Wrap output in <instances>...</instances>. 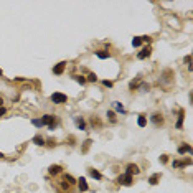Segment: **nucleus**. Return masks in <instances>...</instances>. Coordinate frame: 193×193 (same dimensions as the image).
I'll use <instances>...</instances> for the list:
<instances>
[{"label":"nucleus","instance_id":"1","mask_svg":"<svg viewBox=\"0 0 193 193\" xmlns=\"http://www.w3.org/2000/svg\"><path fill=\"white\" fill-rule=\"evenodd\" d=\"M41 122L43 125H48V129L50 130H55L56 127H58V117L55 116V114H45V116L41 117Z\"/></svg>","mask_w":193,"mask_h":193},{"label":"nucleus","instance_id":"2","mask_svg":"<svg viewBox=\"0 0 193 193\" xmlns=\"http://www.w3.org/2000/svg\"><path fill=\"white\" fill-rule=\"evenodd\" d=\"M117 183L119 185H124V187H130L134 183V180H132V175H129V173H122L117 177Z\"/></svg>","mask_w":193,"mask_h":193},{"label":"nucleus","instance_id":"3","mask_svg":"<svg viewBox=\"0 0 193 193\" xmlns=\"http://www.w3.org/2000/svg\"><path fill=\"white\" fill-rule=\"evenodd\" d=\"M50 99H51V102H55V104H64L68 101V96L63 94V93H53Z\"/></svg>","mask_w":193,"mask_h":193},{"label":"nucleus","instance_id":"4","mask_svg":"<svg viewBox=\"0 0 193 193\" xmlns=\"http://www.w3.org/2000/svg\"><path fill=\"white\" fill-rule=\"evenodd\" d=\"M64 68H66V61H60L58 64H55V66H53V74H56V76L63 74L64 73Z\"/></svg>","mask_w":193,"mask_h":193},{"label":"nucleus","instance_id":"5","mask_svg":"<svg viewBox=\"0 0 193 193\" xmlns=\"http://www.w3.org/2000/svg\"><path fill=\"white\" fill-rule=\"evenodd\" d=\"M139 172H140L139 165H135V164H127L125 165V173H129V175H139Z\"/></svg>","mask_w":193,"mask_h":193},{"label":"nucleus","instance_id":"6","mask_svg":"<svg viewBox=\"0 0 193 193\" xmlns=\"http://www.w3.org/2000/svg\"><path fill=\"white\" fill-rule=\"evenodd\" d=\"M150 55H152V46H145V48H142V51H139V53H137V58L139 60H145Z\"/></svg>","mask_w":193,"mask_h":193},{"label":"nucleus","instance_id":"7","mask_svg":"<svg viewBox=\"0 0 193 193\" xmlns=\"http://www.w3.org/2000/svg\"><path fill=\"white\" fill-rule=\"evenodd\" d=\"M76 183H78V187H79V191L84 193V191L89 190V185H87V182H86V178H84V177H79Z\"/></svg>","mask_w":193,"mask_h":193},{"label":"nucleus","instance_id":"8","mask_svg":"<svg viewBox=\"0 0 193 193\" xmlns=\"http://www.w3.org/2000/svg\"><path fill=\"white\" fill-rule=\"evenodd\" d=\"M61 172H63L61 165H50V167H48V173H50L51 177H56V175H60Z\"/></svg>","mask_w":193,"mask_h":193},{"label":"nucleus","instance_id":"9","mask_svg":"<svg viewBox=\"0 0 193 193\" xmlns=\"http://www.w3.org/2000/svg\"><path fill=\"white\" fill-rule=\"evenodd\" d=\"M74 124H76V127L79 130H86L87 129V124H86L84 117H74Z\"/></svg>","mask_w":193,"mask_h":193},{"label":"nucleus","instance_id":"10","mask_svg":"<svg viewBox=\"0 0 193 193\" xmlns=\"http://www.w3.org/2000/svg\"><path fill=\"white\" fill-rule=\"evenodd\" d=\"M191 164V160L190 159H187L185 162H180V160H173V168H183V167H187V165H190Z\"/></svg>","mask_w":193,"mask_h":193},{"label":"nucleus","instance_id":"11","mask_svg":"<svg viewBox=\"0 0 193 193\" xmlns=\"http://www.w3.org/2000/svg\"><path fill=\"white\" fill-rule=\"evenodd\" d=\"M112 106L116 107V111H117V112H121V114H127L125 107L122 106V102H119V101H114V102H112Z\"/></svg>","mask_w":193,"mask_h":193},{"label":"nucleus","instance_id":"12","mask_svg":"<svg viewBox=\"0 0 193 193\" xmlns=\"http://www.w3.org/2000/svg\"><path fill=\"white\" fill-rule=\"evenodd\" d=\"M191 152H193V150H191V145H190V144H183V145L178 149V153H180V155H182V153H191Z\"/></svg>","mask_w":193,"mask_h":193},{"label":"nucleus","instance_id":"13","mask_svg":"<svg viewBox=\"0 0 193 193\" xmlns=\"http://www.w3.org/2000/svg\"><path fill=\"white\" fill-rule=\"evenodd\" d=\"M64 182H66L68 185H76L78 178H74L73 175H69V173H64Z\"/></svg>","mask_w":193,"mask_h":193},{"label":"nucleus","instance_id":"14","mask_svg":"<svg viewBox=\"0 0 193 193\" xmlns=\"http://www.w3.org/2000/svg\"><path fill=\"white\" fill-rule=\"evenodd\" d=\"M140 78H142V76H137L134 81H130V84H129V89H130V91H135V89L139 87V84H140Z\"/></svg>","mask_w":193,"mask_h":193},{"label":"nucleus","instance_id":"15","mask_svg":"<svg viewBox=\"0 0 193 193\" xmlns=\"http://www.w3.org/2000/svg\"><path fill=\"white\" fill-rule=\"evenodd\" d=\"M91 125H93L94 129H101V127H102V122H101L96 116H93L91 117Z\"/></svg>","mask_w":193,"mask_h":193},{"label":"nucleus","instance_id":"16","mask_svg":"<svg viewBox=\"0 0 193 193\" xmlns=\"http://www.w3.org/2000/svg\"><path fill=\"white\" fill-rule=\"evenodd\" d=\"M152 122H153V124H157V125H160L162 122H164V117H162V114H159V112L153 114V116H152Z\"/></svg>","mask_w":193,"mask_h":193},{"label":"nucleus","instance_id":"17","mask_svg":"<svg viewBox=\"0 0 193 193\" xmlns=\"http://www.w3.org/2000/svg\"><path fill=\"white\" fill-rule=\"evenodd\" d=\"M183 116H185V111H183V109H180V117H178L177 124H175L177 129H182V127H183Z\"/></svg>","mask_w":193,"mask_h":193},{"label":"nucleus","instance_id":"18","mask_svg":"<svg viewBox=\"0 0 193 193\" xmlns=\"http://www.w3.org/2000/svg\"><path fill=\"white\" fill-rule=\"evenodd\" d=\"M89 175H91L94 180H102V173L98 172V170H94V168H89Z\"/></svg>","mask_w":193,"mask_h":193},{"label":"nucleus","instance_id":"19","mask_svg":"<svg viewBox=\"0 0 193 193\" xmlns=\"http://www.w3.org/2000/svg\"><path fill=\"white\" fill-rule=\"evenodd\" d=\"M159 180H160V173L150 175V178H149V183H150V185H159Z\"/></svg>","mask_w":193,"mask_h":193},{"label":"nucleus","instance_id":"20","mask_svg":"<svg viewBox=\"0 0 193 193\" xmlns=\"http://www.w3.org/2000/svg\"><path fill=\"white\" fill-rule=\"evenodd\" d=\"M71 78H73V79H76L81 86H86V83H87V81H86V78H84V76H81V74H74V76H71Z\"/></svg>","mask_w":193,"mask_h":193},{"label":"nucleus","instance_id":"21","mask_svg":"<svg viewBox=\"0 0 193 193\" xmlns=\"http://www.w3.org/2000/svg\"><path fill=\"white\" fill-rule=\"evenodd\" d=\"M107 121L111 122V124H116L117 122V117H116V112L114 111H107Z\"/></svg>","mask_w":193,"mask_h":193},{"label":"nucleus","instance_id":"22","mask_svg":"<svg viewBox=\"0 0 193 193\" xmlns=\"http://www.w3.org/2000/svg\"><path fill=\"white\" fill-rule=\"evenodd\" d=\"M33 144H37V145L43 147V145H45V139H43L41 135H35V137H33Z\"/></svg>","mask_w":193,"mask_h":193},{"label":"nucleus","instance_id":"23","mask_svg":"<svg viewBox=\"0 0 193 193\" xmlns=\"http://www.w3.org/2000/svg\"><path fill=\"white\" fill-rule=\"evenodd\" d=\"M96 56H98L99 60H107L111 55H109L107 51H96Z\"/></svg>","mask_w":193,"mask_h":193},{"label":"nucleus","instance_id":"24","mask_svg":"<svg viewBox=\"0 0 193 193\" xmlns=\"http://www.w3.org/2000/svg\"><path fill=\"white\" fill-rule=\"evenodd\" d=\"M132 46L134 48H140V46H142V40H140V37H134L132 38Z\"/></svg>","mask_w":193,"mask_h":193},{"label":"nucleus","instance_id":"25","mask_svg":"<svg viewBox=\"0 0 193 193\" xmlns=\"http://www.w3.org/2000/svg\"><path fill=\"white\" fill-rule=\"evenodd\" d=\"M91 144H93V140H91V139H87L86 142H84V145H83V149H81V152H83V153H86L87 150H89Z\"/></svg>","mask_w":193,"mask_h":193},{"label":"nucleus","instance_id":"26","mask_svg":"<svg viewBox=\"0 0 193 193\" xmlns=\"http://www.w3.org/2000/svg\"><path fill=\"white\" fill-rule=\"evenodd\" d=\"M137 124H139L140 127H145V125H147V119H145V116H139V117H137Z\"/></svg>","mask_w":193,"mask_h":193},{"label":"nucleus","instance_id":"27","mask_svg":"<svg viewBox=\"0 0 193 193\" xmlns=\"http://www.w3.org/2000/svg\"><path fill=\"white\" fill-rule=\"evenodd\" d=\"M86 81L87 83H98V76H96L94 73H89V74H87V78H86Z\"/></svg>","mask_w":193,"mask_h":193},{"label":"nucleus","instance_id":"28","mask_svg":"<svg viewBox=\"0 0 193 193\" xmlns=\"http://www.w3.org/2000/svg\"><path fill=\"white\" fill-rule=\"evenodd\" d=\"M32 124H33V125H37V127H43L41 119H32Z\"/></svg>","mask_w":193,"mask_h":193},{"label":"nucleus","instance_id":"29","mask_svg":"<svg viewBox=\"0 0 193 193\" xmlns=\"http://www.w3.org/2000/svg\"><path fill=\"white\" fill-rule=\"evenodd\" d=\"M160 164H167V162H168V155H160Z\"/></svg>","mask_w":193,"mask_h":193},{"label":"nucleus","instance_id":"30","mask_svg":"<svg viewBox=\"0 0 193 193\" xmlns=\"http://www.w3.org/2000/svg\"><path fill=\"white\" fill-rule=\"evenodd\" d=\"M102 84L106 86V87H112V86H114V83H112V81H107V79H104V81H102Z\"/></svg>","mask_w":193,"mask_h":193},{"label":"nucleus","instance_id":"31","mask_svg":"<svg viewBox=\"0 0 193 193\" xmlns=\"http://www.w3.org/2000/svg\"><path fill=\"white\" fill-rule=\"evenodd\" d=\"M139 87H142L144 91H149V89H150V86H149L147 83H142V84H139Z\"/></svg>","mask_w":193,"mask_h":193},{"label":"nucleus","instance_id":"32","mask_svg":"<svg viewBox=\"0 0 193 193\" xmlns=\"http://www.w3.org/2000/svg\"><path fill=\"white\" fill-rule=\"evenodd\" d=\"M140 40H142V41H147V43H150V41H152V38H150V37H147V35H144V37H140Z\"/></svg>","mask_w":193,"mask_h":193},{"label":"nucleus","instance_id":"33","mask_svg":"<svg viewBox=\"0 0 193 193\" xmlns=\"http://www.w3.org/2000/svg\"><path fill=\"white\" fill-rule=\"evenodd\" d=\"M185 63L188 64V66H190V63H191V55H187V56H185Z\"/></svg>","mask_w":193,"mask_h":193},{"label":"nucleus","instance_id":"34","mask_svg":"<svg viewBox=\"0 0 193 193\" xmlns=\"http://www.w3.org/2000/svg\"><path fill=\"white\" fill-rule=\"evenodd\" d=\"M5 112H7V109L2 106V107H0V117H2V116H5Z\"/></svg>","mask_w":193,"mask_h":193},{"label":"nucleus","instance_id":"35","mask_svg":"<svg viewBox=\"0 0 193 193\" xmlns=\"http://www.w3.org/2000/svg\"><path fill=\"white\" fill-rule=\"evenodd\" d=\"M61 187H63V190H68V188H69V185L66 182H61Z\"/></svg>","mask_w":193,"mask_h":193},{"label":"nucleus","instance_id":"36","mask_svg":"<svg viewBox=\"0 0 193 193\" xmlns=\"http://www.w3.org/2000/svg\"><path fill=\"white\" fill-rule=\"evenodd\" d=\"M2 104H3V99H2V98H0V107H2Z\"/></svg>","mask_w":193,"mask_h":193},{"label":"nucleus","instance_id":"37","mask_svg":"<svg viewBox=\"0 0 193 193\" xmlns=\"http://www.w3.org/2000/svg\"><path fill=\"white\" fill-rule=\"evenodd\" d=\"M2 157H3V153H2V152H0V159H2Z\"/></svg>","mask_w":193,"mask_h":193},{"label":"nucleus","instance_id":"38","mask_svg":"<svg viewBox=\"0 0 193 193\" xmlns=\"http://www.w3.org/2000/svg\"><path fill=\"white\" fill-rule=\"evenodd\" d=\"M2 74H3V71H2V69H0V76H2Z\"/></svg>","mask_w":193,"mask_h":193}]
</instances>
